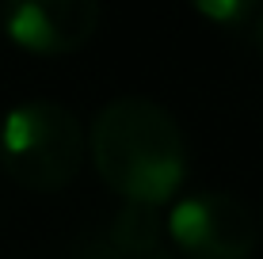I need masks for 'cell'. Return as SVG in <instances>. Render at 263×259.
<instances>
[{
  "mask_svg": "<svg viewBox=\"0 0 263 259\" xmlns=\"http://www.w3.org/2000/svg\"><path fill=\"white\" fill-rule=\"evenodd\" d=\"M92 160L99 180L130 206H160L187 175L183 130L168 107L119 95L92 122Z\"/></svg>",
  "mask_w": 263,
  "mask_h": 259,
  "instance_id": "1",
  "label": "cell"
},
{
  "mask_svg": "<svg viewBox=\"0 0 263 259\" xmlns=\"http://www.w3.org/2000/svg\"><path fill=\"white\" fill-rule=\"evenodd\" d=\"M0 164L27 191H61L84 164V122L53 99L12 107L0 122Z\"/></svg>",
  "mask_w": 263,
  "mask_h": 259,
  "instance_id": "2",
  "label": "cell"
},
{
  "mask_svg": "<svg viewBox=\"0 0 263 259\" xmlns=\"http://www.w3.org/2000/svg\"><path fill=\"white\" fill-rule=\"evenodd\" d=\"M168 240L187 259H248L256 252V217L237 194L198 191L172 206Z\"/></svg>",
  "mask_w": 263,
  "mask_h": 259,
  "instance_id": "3",
  "label": "cell"
},
{
  "mask_svg": "<svg viewBox=\"0 0 263 259\" xmlns=\"http://www.w3.org/2000/svg\"><path fill=\"white\" fill-rule=\"evenodd\" d=\"M15 46L53 57L80 50L99 27V4L92 0H20L0 12Z\"/></svg>",
  "mask_w": 263,
  "mask_h": 259,
  "instance_id": "4",
  "label": "cell"
},
{
  "mask_svg": "<svg viewBox=\"0 0 263 259\" xmlns=\"http://www.w3.org/2000/svg\"><path fill=\"white\" fill-rule=\"evenodd\" d=\"M84 259H176L168 240V221L153 206H126L103 233L80 244Z\"/></svg>",
  "mask_w": 263,
  "mask_h": 259,
  "instance_id": "5",
  "label": "cell"
},
{
  "mask_svg": "<svg viewBox=\"0 0 263 259\" xmlns=\"http://www.w3.org/2000/svg\"><path fill=\"white\" fill-rule=\"evenodd\" d=\"M195 12L206 15L210 23H217L221 31H240V27H248V23L259 19V8L248 4V0H210V4L198 0Z\"/></svg>",
  "mask_w": 263,
  "mask_h": 259,
  "instance_id": "6",
  "label": "cell"
},
{
  "mask_svg": "<svg viewBox=\"0 0 263 259\" xmlns=\"http://www.w3.org/2000/svg\"><path fill=\"white\" fill-rule=\"evenodd\" d=\"M252 38H256V50L263 53V8H259V19L252 23Z\"/></svg>",
  "mask_w": 263,
  "mask_h": 259,
  "instance_id": "7",
  "label": "cell"
}]
</instances>
